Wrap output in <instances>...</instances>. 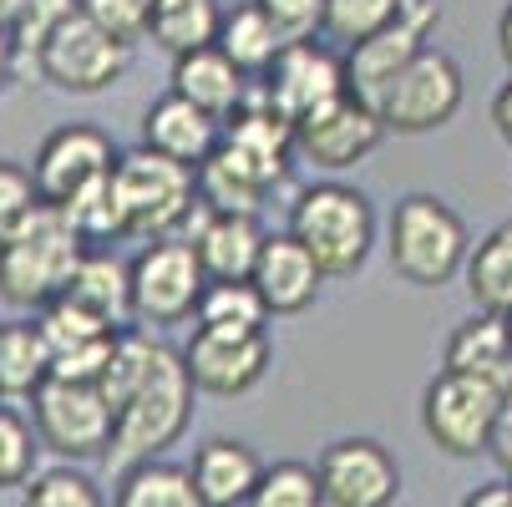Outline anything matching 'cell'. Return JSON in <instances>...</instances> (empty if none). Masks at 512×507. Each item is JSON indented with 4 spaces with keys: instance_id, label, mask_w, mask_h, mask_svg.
Masks as SVG:
<instances>
[{
    "instance_id": "cell-1",
    "label": "cell",
    "mask_w": 512,
    "mask_h": 507,
    "mask_svg": "<svg viewBox=\"0 0 512 507\" xmlns=\"http://www.w3.org/2000/svg\"><path fill=\"white\" fill-rule=\"evenodd\" d=\"M87 259V239L56 203H41L26 229L0 249V300L16 310H51Z\"/></svg>"
},
{
    "instance_id": "cell-2",
    "label": "cell",
    "mask_w": 512,
    "mask_h": 507,
    "mask_svg": "<svg viewBox=\"0 0 512 507\" xmlns=\"http://www.w3.org/2000/svg\"><path fill=\"white\" fill-rule=\"evenodd\" d=\"M193 376L183 366V355L158 345V360H153V376L148 386H142L132 396V406L117 416V431H112V447H107V467L112 472H132V467H148L158 462V452H168L178 437H183V426L193 416Z\"/></svg>"
},
{
    "instance_id": "cell-3",
    "label": "cell",
    "mask_w": 512,
    "mask_h": 507,
    "mask_svg": "<svg viewBox=\"0 0 512 507\" xmlns=\"http://www.w3.org/2000/svg\"><path fill=\"white\" fill-rule=\"evenodd\" d=\"M386 249H391V269L406 284H416V289L452 284L467 269V259H472L467 224L457 219V208L442 203L436 193H406L396 203Z\"/></svg>"
},
{
    "instance_id": "cell-4",
    "label": "cell",
    "mask_w": 512,
    "mask_h": 507,
    "mask_svg": "<svg viewBox=\"0 0 512 507\" xmlns=\"http://www.w3.org/2000/svg\"><path fill=\"white\" fill-rule=\"evenodd\" d=\"M289 239H300L325 274H355L376 244L371 198L345 183H315L289 208Z\"/></svg>"
},
{
    "instance_id": "cell-5",
    "label": "cell",
    "mask_w": 512,
    "mask_h": 507,
    "mask_svg": "<svg viewBox=\"0 0 512 507\" xmlns=\"http://www.w3.org/2000/svg\"><path fill=\"white\" fill-rule=\"evenodd\" d=\"M117 193H122V213H127V239L158 244V239H173V229L193 219L198 173L173 158L137 148V153L117 158Z\"/></svg>"
},
{
    "instance_id": "cell-6",
    "label": "cell",
    "mask_w": 512,
    "mask_h": 507,
    "mask_svg": "<svg viewBox=\"0 0 512 507\" xmlns=\"http://www.w3.org/2000/svg\"><path fill=\"white\" fill-rule=\"evenodd\" d=\"M442 26V6L436 0H406L401 21L371 41H360L355 51H345V92L355 102H365L371 112H381L386 92L396 87L401 71L431 46V31Z\"/></svg>"
},
{
    "instance_id": "cell-7",
    "label": "cell",
    "mask_w": 512,
    "mask_h": 507,
    "mask_svg": "<svg viewBox=\"0 0 512 507\" xmlns=\"http://www.w3.org/2000/svg\"><path fill=\"white\" fill-rule=\"evenodd\" d=\"M421 426L447 457H482L492 452L497 431V381L442 371L421 396Z\"/></svg>"
},
{
    "instance_id": "cell-8",
    "label": "cell",
    "mask_w": 512,
    "mask_h": 507,
    "mask_svg": "<svg viewBox=\"0 0 512 507\" xmlns=\"http://www.w3.org/2000/svg\"><path fill=\"white\" fill-rule=\"evenodd\" d=\"M208 274L188 239H158L132 259V315L148 325H178L198 315Z\"/></svg>"
},
{
    "instance_id": "cell-9",
    "label": "cell",
    "mask_w": 512,
    "mask_h": 507,
    "mask_svg": "<svg viewBox=\"0 0 512 507\" xmlns=\"http://www.w3.org/2000/svg\"><path fill=\"white\" fill-rule=\"evenodd\" d=\"M31 421H36V437L71 462L107 457L112 431H117V416L102 401V391L97 386H71V381H46L31 396Z\"/></svg>"
},
{
    "instance_id": "cell-10",
    "label": "cell",
    "mask_w": 512,
    "mask_h": 507,
    "mask_svg": "<svg viewBox=\"0 0 512 507\" xmlns=\"http://www.w3.org/2000/svg\"><path fill=\"white\" fill-rule=\"evenodd\" d=\"M457 112H462V66L442 46H426L396 77V87L381 102L386 132H401V137L436 132V127H447Z\"/></svg>"
},
{
    "instance_id": "cell-11",
    "label": "cell",
    "mask_w": 512,
    "mask_h": 507,
    "mask_svg": "<svg viewBox=\"0 0 512 507\" xmlns=\"http://www.w3.org/2000/svg\"><path fill=\"white\" fill-rule=\"evenodd\" d=\"M41 77L61 92H77V97H92V92H107L112 82H122V71L132 66V46L107 36L102 26H92L87 16H71L51 41L46 51L36 56Z\"/></svg>"
},
{
    "instance_id": "cell-12",
    "label": "cell",
    "mask_w": 512,
    "mask_h": 507,
    "mask_svg": "<svg viewBox=\"0 0 512 507\" xmlns=\"http://www.w3.org/2000/svg\"><path fill=\"white\" fill-rule=\"evenodd\" d=\"M264 97L289 127H295L310 112H320V107L345 97V61L330 46H320V41H289L284 56L269 66V77H264Z\"/></svg>"
},
{
    "instance_id": "cell-13",
    "label": "cell",
    "mask_w": 512,
    "mask_h": 507,
    "mask_svg": "<svg viewBox=\"0 0 512 507\" xmlns=\"http://www.w3.org/2000/svg\"><path fill=\"white\" fill-rule=\"evenodd\" d=\"M315 472H320L325 507H391L401 497V467L371 437H345L325 447Z\"/></svg>"
},
{
    "instance_id": "cell-14",
    "label": "cell",
    "mask_w": 512,
    "mask_h": 507,
    "mask_svg": "<svg viewBox=\"0 0 512 507\" xmlns=\"http://www.w3.org/2000/svg\"><path fill=\"white\" fill-rule=\"evenodd\" d=\"M381 137H386L381 112H371L365 102H355L345 92L340 102L295 122V153L325 173H340V168H355L360 158H371L381 148Z\"/></svg>"
},
{
    "instance_id": "cell-15",
    "label": "cell",
    "mask_w": 512,
    "mask_h": 507,
    "mask_svg": "<svg viewBox=\"0 0 512 507\" xmlns=\"http://www.w3.org/2000/svg\"><path fill=\"white\" fill-rule=\"evenodd\" d=\"M117 173V153H112V137L87 127V122H71V127H56L41 153L31 163V178H36V193L41 203H66L77 198L82 188H92L97 178Z\"/></svg>"
},
{
    "instance_id": "cell-16",
    "label": "cell",
    "mask_w": 512,
    "mask_h": 507,
    "mask_svg": "<svg viewBox=\"0 0 512 507\" xmlns=\"http://www.w3.org/2000/svg\"><path fill=\"white\" fill-rule=\"evenodd\" d=\"M183 366L208 396H244L269 371V335H203L193 330Z\"/></svg>"
},
{
    "instance_id": "cell-17",
    "label": "cell",
    "mask_w": 512,
    "mask_h": 507,
    "mask_svg": "<svg viewBox=\"0 0 512 507\" xmlns=\"http://www.w3.org/2000/svg\"><path fill=\"white\" fill-rule=\"evenodd\" d=\"M188 244L198 249V264H203L208 284H249L269 234L259 229V219H244V213H208L203 208V219H198Z\"/></svg>"
},
{
    "instance_id": "cell-18",
    "label": "cell",
    "mask_w": 512,
    "mask_h": 507,
    "mask_svg": "<svg viewBox=\"0 0 512 507\" xmlns=\"http://www.w3.org/2000/svg\"><path fill=\"white\" fill-rule=\"evenodd\" d=\"M218 142H224V137H218V122L208 112H198L178 92L158 97L148 112H142V148L158 153V158H173V163H183L193 173L218 153Z\"/></svg>"
},
{
    "instance_id": "cell-19",
    "label": "cell",
    "mask_w": 512,
    "mask_h": 507,
    "mask_svg": "<svg viewBox=\"0 0 512 507\" xmlns=\"http://www.w3.org/2000/svg\"><path fill=\"white\" fill-rule=\"evenodd\" d=\"M320 279L325 269L310 259V249L289 234H269L264 254H259V269H254V289L259 300L269 305V315H300L305 305H315L320 295Z\"/></svg>"
},
{
    "instance_id": "cell-20",
    "label": "cell",
    "mask_w": 512,
    "mask_h": 507,
    "mask_svg": "<svg viewBox=\"0 0 512 507\" xmlns=\"http://www.w3.org/2000/svg\"><path fill=\"white\" fill-rule=\"evenodd\" d=\"M173 92L178 97H188L198 112H208L213 122H224V117H239L244 112V102H249V77L244 71L218 51V46H208V51H193V56H183V61H173Z\"/></svg>"
},
{
    "instance_id": "cell-21",
    "label": "cell",
    "mask_w": 512,
    "mask_h": 507,
    "mask_svg": "<svg viewBox=\"0 0 512 507\" xmlns=\"http://www.w3.org/2000/svg\"><path fill=\"white\" fill-rule=\"evenodd\" d=\"M188 472H193V487L208 507H249V497L264 477V462L254 457V447H244L234 437H213L198 447Z\"/></svg>"
},
{
    "instance_id": "cell-22",
    "label": "cell",
    "mask_w": 512,
    "mask_h": 507,
    "mask_svg": "<svg viewBox=\"0 0 512 507\" xmlns=\"http://www.w3.org/2000/svg\"><path fill=\"white\" fill-rule=\"evenodd\" d=\"M269 188H274V178L264 168H254L229 142H218V153L198 168V203L208 213H244V219H254L259 198Z\"/></svg>"
},
{
    "instance_id": "cell-23",
    "label": "cell",
    "mask_w": 512,
    "mask_h": 507,
    "mask_svg": "<svg viewBox=\"0 0 512 507\" xmlns=\"http://www.w3.org/2000/svg\"><path fill=\"white\" fill-rule=\"evenodd\" d=\"M457 376H482V381H502L512 371V325L497 315H472L452 330L447 340V366Z\"/></svg>"
},
{
    "instance_id": "cell-24",
    "label": "cell",
    "mask_w": 512,
    "mask_h": 507,
    "mask_svg": "<svg viewBox=\"0 0 512 507\" xmlns=\"http://www.w3.org/2000/svg\"><path fill=\"white\" fill-rule=\"evenodd\" d=\"M218 31H224V11H218V0H158V6H153V26H148V36L173 61L218 46Z\"/></svg>"
},
{
    "instance_id": "cell-25",
    "label": "cell",
    "mask_w": 512,
    "mask_h": 507,
    "mask_svg": "<svg viewBox=\"0 0 512 507\" xmlns=\"http://www.w3.org/2000/svg\"><path fill=\"white\" fill-rule=\"evenodd\" d=\"M284 36L279 26L259 11V0H249V6L229 11L224 16V31H218V51H224L244 77H269V66L284 56Z\"/></svg>"
},
{
    "instance_id": "cell-26",
    "label": "cell",
    "mask_w": 512,
    "mask_h": 507,
    "mask_svg": "<svg viewBox=\"0 0 512 507\" xmlns=\"http://www.w3.org/2000/svg\"><path fill=\"white\" fill-rule=\"evenodd\" d=\"M61 300H77L82 310H92L122 330V320L132 315V264H122L112 254H87Z\"/></svg>"
},
{
    "instance_id": "cell-27",
    "label": "cell",
    "mask_w": 512,
    "mask_h": 507,
    "mask_svg": "<svg viewBox=\"0 0 512 507\" xmlns=\"http://www.w3.org/2000/svg\"><path fill=\"white\" fill-rule=\"evenodd\" d=\"M467 295H472L477 315L512 320V224H502L497 234H487L472 249V259H467Z\"/></svg>"
},
{
    "instance_id": "cell-28",
    "label": "cell",
    "mask_w": 512,
    "mask_h": 507,
    "mask_svg": "<svg viewBox=\"0 0 512 507\" xmlns=\"http://www.w3.org/2000/svg\"><path fill=\"white\" fill-rule=\"evenodd\" d=\"M51 381V345L41 325H0V396H36Z\"/></svg>"
},
{
    "instance_id": "cell-29",
    "label": "cell",
    "mask_w": 512,
    "mask_h": 507,
    "mask_svg": "<svg viewBox=\"0 0 512 507\" xmlns=\"http://www.w3.org/2000/svg\"><path fill=\"white\" fill-rule=\"evenodd\" d=\"M264 320H269V305L259 300L254 284H208L198 300V315H193V330H203V335H264Z\"/></svg>"
},
{
    "instance_id": "cell-30",
    "label": "cell",
    "mask_w": 512,
    "mask_h": 507,
    "mask_svg": "<svg viewBox=\"0 0 512 507\" xmlns=\"http://www.w3.org/2000/svg\"><path fill=\"white\" fill-rule=\"evenodd\" d=\"M153 360H158V340L137 335V330H122V335H117L112 360H107V371H102V381H97V391H102V401L112 406V416H122V411L132 406V396L148 386Z\"/></svg>"
},
{
    "instance_id": "cell-31",
    "label": "cell",
    "mask_w": 512,
    "mask_h": 507,
    "mask_svg": "<svg viewBox=\"0 0 512 507\" xmlns=\"http://www.w3.org/2000/svg\"><path fill=\"white\" fill-rule=\"evenodd\" d=\"M112 507H208L193 487V472L168 467V462H148V467H132L117 487Z\"/></svg>"
},
{
    "instance_id": "cell-32",
    "label": "cell",
    "mask_w": 512,
    "mask_h": 507,
    "mask_svg": "<svg viewBox=\"0 0 512 507\" xmlns=\"http://www.w3.org/2000/svg\"><path fill=\"white\" fill-rule=\"evenodd\" d=\"M66 224L77 229L87 244H107V239H127V213H122V193H117V173L97 178L92 188H82L77 198L61 203Z\"/></svg>"
},
{
    "instance_id": "cell-33",
    "label": "cell",
    "mask_w": 512,
    "mask_h": 507,
    "mask_svg": "<svg viewBox=\"0 0 512 507\" xmlns=\"http://www.w3.org/2000/svg\"><path fill=\"white\" fill-rule=\"evenodd\" d=\"M401 6L406 0H325V36L355 51L360 41L391 31L401 21Z\"/></svg>"
},
{
    "instance_id": "cell-34",
    "label": "cell",
    "mask_w": 512,
    "mask_h": 507,
    "mask_svg": "<svg viewBox=\"0 0 512 507\" xmlns=\"http://www.w3.org/2000/svg\"><path fill=\"white\" fill-rule=\"evenodd\" d=\"M41 335H46V345H51V360L56 355H71V350H87V345H102V340H112V335H122L117 325H107L102 315H92V310H82L77 300H56L51 310H41Z\"/></svg>"
},
{
    "instance_id": "cell-35",
    "label": "cell",
    "mask_w": 512,
    "mask_h": 507,
    "mask_svg": "<svg viewBox=\"0 0 512 507\" xmlns=\"http://www.w3.org/2000/svg\"><path fill=\"white\" fill-rule=\"evenodd\" d=\"M249 507H325L320 472L305 462H274V467H264Z\"/></svg>"
},
{
    "instance_id": "cell-36",
    "label": "cell",
    "mask_w": 512,
    "mask_h": 507,
    "mask_svg": "<svg viewBox=\"0 0 512 507\" xmlns=\"http://www.w3.org/2000/svg\"><path fill=\"white\" fill-rule=\"evenodd\" d=\"M36 208H41V193H36L31 168L0 158V249H6L26 229V219H31Z\"/></svg>"
},
{
    "instance_id": "cell-37",
    "label": "cell",
    "mask_w": 512,
    "mask_h": 507,
    "mask_svg": "<svg viewBox=\"0 0 512 507\" xmlns=\"http://www.w3.org/2000/svg\"><path fill=\"white\" fill-rule=\"evenodd\" d=\"M71 16H82V0H26V16L16 26V56H41L46 41L71 21Z\"/></svg>"
},
{
    "instance_id": "cell-38",
    "label": "cell",
    "mask_w": 512,
    "mask_h": 507,
    "mask_svg": "<svg viewBox=\"0 0 512 507\" xmlns=\"http://www.w3.org/2000/svg\"><path fill=\"white\" fill-rule=\"evenodd\" d=\"M36 467V431L21 411L0 406V487H21Z\"/></svg>"
},
{
    "instance_id": "cell-39",
    "label": "cell",
    "mask_w": 512,
    "mask_h": 507,
    "mask_svg": "<svg viewBox=\"0 0 512 507\" xmlns=\"http://www.w3.org/2000/svg\"><path fill=\"white\" fill-rule=\"evenodd\" d=\"M26 507H102V492H97L92 477L56 467V472H41L26 487Z\"/></svg>"
},
{
    "instance_id": "cell-40",
    "label": "cell",
    "mask_w": 512,
    "mask_h": 507,
    "mask_svg": "<svg viewBox=\"0 0 512 507\" xmlns=\"http://www.w3.org/2000/svg\"><path fill=\"white\" fill-rule=\"evenodd\" d=\"M82 16L117 41H142L153 26V0H82Z\"/></svg>"
},
{
    "instance_id": "cell-41",
    "label": "cell",
    "mask_w": 512,
    "mask_h": 507,
    "mask_svg": "<svg viewBox=\"0 0 512 507\" xmlns=\"http://www.w3.org/2000/svg\"><path fill=\"white\" fill-rule=\"evenodd\" d=\"M259 11L279 26L284 41H310L325 31V0H259Z\"/></svg>"
},
{
    "instance_id": "cell-42",
    "label": "cell",
    "mask_w": 512,
    "mask_h": 507,
    "mask_svg": "<svg viewBox=\"0 0 512 507\" xmlns=\"http://www.w3.org/2000/svg\"><path fill=\"white\" fill-rule=\"evenodd\" d=\"M497 467H502V477L512 482V371L497 381V431H492V452H487Z\"/></svg>"
},
{
    "instance_id": "cell-43",
    "label": "cell",
    "mask_w": 512,
    "mask_h": 507,
    "mask_svg": "<svg viewBox=\"0 0 512 507\" xmlns=\"http://www.w3.org/2000/svg\"><path fill=\"white\" fill-rule=\"evenodd\" d=\"M492 127H497V137L512 148V77L502 82V92L492 97Z\"/></svg>"
},
{
    "instance_id": "cell-44",
    "label": "cell",
    "mask_w": 512,
    "mask_h": 507,
    "mask_svg": "<svg viewBox=\"0 0 512 507\" xmlns=\"http://www.w3.org/2000/svg\"><path fill=\"white\" fill-rule=\"evenodd\" d=\"M462 507H512V482H487L462 497Z\"/></svg>"
},
{
    "instance_id": "cell-45",
    "label": "cell",
    "mask_w": 512,
    "mask_h": 507,
    "mask_svg": "<svg viewBox=\"0 0 512 507\" xmlns=\"http://www.w3.org/2000/svg\"><path fill=\"white\" fill-rule=\"evenodd\" d=\"M21 16H26V0H0V36H16Z\"/></svg>"
},
{
    "instance_id": "cell-46",
    "label": "cell",
    "mask_w": 512,
    "mask_h": 507,
    "mask_svg": "<svg viewBox=\"0 0 512 507\" xmlns=\"http://www.w3.org/2000/svg\"><path fill=\"white\" fill-rule=\"evenodd\" d=\"M497 51H502L507 71H512V0H507V11H502V21H497Z\"/></svg>"
},
{
    "instance_id": "cell-47",
    "label": "cell",
    "mask_w": 512,
    "mask_h": 507,
    "mask_svg": "<svg viewBox=\"0 0 512 507\" xmlns=\"http://www.w3.org/2000/svg\"><path fill=\"white\" fill-rule=\"evenodd\" d=\"M16 61H21V56H16V41H11V36H0V87L11 82V71H16Z\"/></svg>"
},
{
    "instance_id": "cell-48",
    "label": "cell",
    "mask_w": 512,
    "mask_h": 507,
    "mask_svg": "<svg viewBox=\"0 0 512 507\" xmlns=\"http://www.w3.org/2000/svg\"><path fill=\"white\" fill-rule=\"evenodd\" d=\"M153 6H158V0H153Z\"/></svg>"
},
{
    "instance_id": "cell-49",
    "label": "cell",
    "mask_w": 512,
    "mask_h": 507,
    "mask_svg": "<svg viewBox=\"0 0 512 507\" xmlns=\"http://www.w3.org/2000/svg\"><path fill=\"white\" fill-rule=\"evenodd\" d=\"M507 325H512V320H507Z\"/></svg>"
}]
</instances>
